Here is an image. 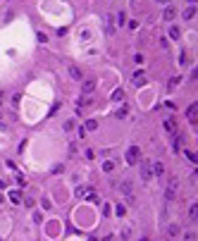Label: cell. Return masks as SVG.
<instances>
[{"instance_id": "52a82bcc", "label": "cell", "mask_w": 198, "mask_h": 241, "mask_svg": "<svg viewBox=\"0 0 198 241\" xmlns=\"http://www.w3.org/2000/svg\"><path fill=\"white\" fill-rule=\"evenodd\" d=\"M10 201L12 203H22V193L19 191H10Z\"/></svg>"}, {"instance_id": "7a4b0ae2", "label": "cell", "mask_w": 198, "mask_h": 241, "mask_svg": "<svg viewBox=\"0 0 198 241\" xmlns=\"http://www.w3.org/2000/svg\"><path fill=\"white\" fill-rule=\"evenodd\" d=\"M198 107H196V103H191L189 105V107H186V117H189V122H191V124H198Z\"/></svg>"}, {"instance_id": "6da1fadb", "label": "cell", "mask_w": 198, "mask_h": 241, "mask_svg": "<svg viewBox=\"0 0 198 241\" xmlns=\"http://www.w3.org/2000/svg\"><path fill=\"white\" fill-rule=\"evenodd\" d=\"M138 158H141V150H138L136 146H129V148H127V162H129V165H136Z\"/></svg>"}, {"instance_id": "8fae6325", "label": "cell", "mask_w": 198, "mask_h": 241, "mask_svg": "<svg viewBox=\"0 0 198 241\" xmlns=\"http://www.w3.org/2000/svg\"><path fill=\"white\" fill-rule=\"evenodd\" d=\"M165 129H167V131H177V124H174V119H167V122H165Z\"/></svg>"}, {"instance_id": "44dd1931", "label": "cell", "mask_w": 198, "mask_h": 241, "mask_svg": "<svg viewBox=\"0 0 198 241\" xmlns=\"http://www.w3.org/2000/svg\"><path fill=\"white\" fill-rule=\"evenodd\" d=\"M186 158H189L191 162H196V153H193V150H186Z\"/></svg>"}, {"instance_id": "4316f807", "label": "cell", "mask_w": 198, "mask_h": 241, "mask_svg": "<svg viewBox=\"0 0 198 241\" xmlns=\"http://www.w3.org/2000/svg\"><path fill=\"white\" fill-rule=\"evenodd\" d=\"M0 98H2V93H0Z\"/></svg>"}, {"instance_id": "d4e9b609", "label": "cell", "mask_w": 198, "mask_h": 241, "mask_svg": "<svg viewBox=\"0 0 198 241\" xmlns=\"http://www.w3.org/2000/svg\"><path fill=\"white\" fill-rule=\"evenodd\" d=\"M189 2H191V5H193V2H196V0H189Z\"/></svg>"}, {"instance_id": "603a6c76", "label": "cell", "mask_w": 198, "mask_h": 241, "mask_svg": "<svg viewBox=\"0 0 198 241\" xmlns=\"http://www.w3.org/2000/svg\"><path fill=\"white\" fill-rule=\"evenodd\" d=\"M158 2H169V0H158Z\"/></svg>"}, {"instance_id": "277c9868", "label": "cell", "mask_w": 198, "mask_h": 241, "mask_svg": "<svg viewBox=\"0 0 198 241\" xmlns=\"http://www.w3.org/2000/svg\"><path fill=\"white\" fill-rule=\"evenodd\" d=\"M143 81H146V74H143V72H136V74H134V84H136V86H143Z\"/></svg>"}, {"instance_id": "5b68a950", "label": "cell", "mask_w": 198, "mask_h": 241, "mask_svg": "<svg viewBox=\"0 0 198 241\" xmlns=\"http://www.w3.org/2000/svg\"><path fill=\"white\" fill-rule=\"evenodd\" d=\"M69 76H72V79H81V69L74 67V65H69Z\"/></svg>"}, {"instance_id": "9c48e42d", "label": "cell", "mask_w": 198, "mask_h": 241, "mask_svg": "<svg viewBox=\"0 0 198 241\" xmlns=\"http://www.w3.org/2000/svg\"><path fill=\"white\" fill-rule=\"evenodd\" d=\"M153 172L158 174V177H160V174H165V167H162V162H155V165H153Z\"/></svg>"}, {"instance_id": "2e32d148", "label": "cell", "mask_w": 198, "mask_h": 241, "mask_svg": "<svg viewBox=\"0 0 198 241\" xmlns=\"http://www.w3.org/2000/svg\"><path fill=\"white\" fill-rule=\"evenodd\" d=\"M179 81H181L179 76H172V79H169V88H177V86H179Z\"/></svg>"}, {"instance_id": "d6986e66", "label": "cell", "mask_w": 198, "mask_h": 241, "mask_svg": "<svg viewBox=\"0 0 198 241\" xmlns=\"http://www.w3.org/2000/svg\"><path fill=\"white\" fill-rule=\"evenodd\" d=\"M169 36H172V38H179V29H177V26H172V29H169Z\"/></svg>"}, {"instance_id": "7c38bea8", "label": "cell", "mask_w": 198, "mask_h": 241, "mask_svg": "<svg viewBox=\"0 0 198 241\" xmlns=\"http://www.w3.org/2000/svg\"><path fill=\"white\" fill-rule=\"evenodd\" d=\"M88 201H91V203H100V196L96 191H88Z\"/></svg>"}, {"instance_id": "ba28073f", "label": "cell", "mask_w": 198, "mask_h": 241, "mask_svg": "<svg viewBox=\"0 0 198 241\" xmlns=\"http://www.w3.org/2000/svg\"><path fill=\"white\" fill-rule=\"evenodd\" d=\"M172 150H181V136H174V141H172Z\"/></svg>"}, {"instance_id": "cb8c5ba5", "label": "cell", "mask_w": 198, "mask_h": 241, "mask_svg": "<svg viewBox=\"0 0 198 241\" xmlns=\"http://www.w3.org/2000/svg\"><path fill=\"white\" fill-rule=\"evenodd\" d=\"M0 203H2V193H0Z\"/></svg>"}, {"instance_id": "30bf717a", "label": "cell", "mask_w": 198, "mask_h": 241, "mask_svg": "<svg viewBox=\"0 0 198 241\" xmlns=\"http://www.w3.org/2000/svg\"><path fill=\"white\" fill-rule=\"evenodd\" d=\"M122 98H124V91H122V88H117V91L112 93V100L117 103V100H122Z\"/></svg>"}, {"instance_id": "5bb4252c", "label": "cell", "mask_w": 198, "mask_h": 241, "mask_svg": "<svg viewBox=\"0 0 198 241\" xmlns=\"http://www.w3.org/2000/svg\"><path fill=\"white\" fill-rule=\"evenodd\" d=\"M81 88H84V93H91V91H93V81H84Z\"/></svg>"}, {"instance_id": "8992f818", "label": "cell", "mask_w": 198, "mask_h": 241, "mask_svg": "<svg viewBox=\"0 0 198 241\" xmlns=\"http://www.w3.org/2000/svg\"><path fill=\"white\" fill-rule=\"evenodd\" d=\"M174 14H177V12H174V7H165V12H162V17H165L167 22H172V19H174Z\"/></svg>"}, {"instance_id": "ac0fdd59", "label": "cell", "mask_w": 198, "mask_h": 241, "mask_svg": "<svg viewBox=\"0 0 198 241\" xmlns=\"http://www.w3.org/2000/svg\"><path fill=\"white\" fill-rule=\"evenodd\" d=\"M103 170H105V172H112V170H115V165L107 160V162H103Z\"/></svg>"}, {"instance_id": "3957f363", "label": "cell", "mask_w": 198, "mask_h": 241, "mask_svg": "<svg viewBox=\"0 0 198 241\" xmlns=\"http://www.w3.org/2000/svg\"><path fill=\"white\" fill-rule=\"evenodd\" d=\"M141 177H143V179H150V177H153V167H150V162H146V165L141 167Z\"/></svg>"}, {"instance_id": "4fadbf2b", "label": "cell", "mask_w": 198, "mask_h": 241, "mask_svg": "<svg viewBox=\"0 0 198 241\" xmlns=\"http://www.w3.org/2000/svg\"><path fill=\"white\" fill-rule=\"evenodd\" d=\"M196 14V7H189V10H184V19H191Z\"/></svg>"}, {"instance_id": "484cf974", "label": "cell", "mask_w": 198, "mask_h": 241, "mask_svg": "<svg viewBox=\"0 0 198 241\" xmlns=\"http://www.w3.org/2000/svg\"><path fill=\"white\" fill-rule=\"evenodd\" d=\"M141 241H148V239H141Z\"/></svg>"}, {"instance_id": "9a60e30c", "label": "cell", "mask_w": 198, "mask_h": 241, "mask_svg": "<svg viewBox=\"0 0 198 241\" xmlns=\"http://www.w3.org/2000/svg\"><path fill=\"white\" fill-rule=\"evenodd\" d=\"M127 115H129V107H119V110H117V117H119V119H124Z\"/></svg>"}, {"instance_id": "e0dca14e", "label": "cell", "mask_w": 198, "mask_h": 241, "mask_svg": "<svg viewBox=\"0 0 198 241\" xmlns=\"http://www.w3.org/2000/svg\"><path fill=\"white\" fill-rule=\"evenodd\" d=\"M196 215H198V208H196V205H191V210H189V217H191L193 222H196Z\"/></svg>"}, {"instance_id": "7402d4cb", "label": "cell", "mask_w": 198, "mask_h": 241, "mask_svg": "<svg viewBox=\"0 0 198 241\" xmlns=\"http://www.w3.org/2000/svg\"><path fill=\"white\" fill-rule=\"evenodd\" d=\"M17 184H19V186H24V184H26V179H24L22 174H17Z\"/></svg>"}, {"instance_id": "ffe728a7", "label": "cell", "mask_w": 198, "mask_h": 241, "mask_svg": "<svg viewBox=\"0 0 198 241\" xmlns=\"http://www.w3.org/2000/svg\"><path fill=\"white\" fill-rule=\"evenodd\" d=\"M96 127H98L96 119H88V122H86V129H96Z\"/></svg>"}]
</instances>
